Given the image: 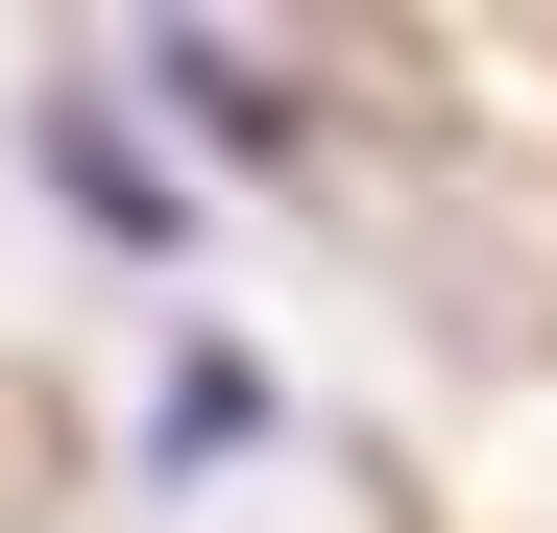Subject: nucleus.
<instances>
[{
    "label": "nucleus",
    "mask_w": 557,
    "mask_h": 533,
    "mask_svg": "<svg viewBox=\"0 0 557 533\" xmlns=\"http://www.w3.org/2000/svg\"><path fill=\"white\" fill-rule=\"evenodd\" d=\"M122 73H146V98H170V122H219L243 170H292V146H315V122H292V73H267V49H219V25H146Z\"/></svg>",
    "instance_id": "nucleus-2"
},
{
    "label": "nucleus",
    "mask_w": 557,
    "mask_h": 533,
    "mask_svg": "<svg viewBox=\"0 0 557 533\" xmlns=\"http://www.w3.org/2000/svg\"><path fill=\"white\" fill-rule=\"evenodd\" d=\"M219 461H267V364L219 315H170V364H146V485H219Z\"/></svg>",
    "instance_id": "nucleus-1"
},
{
    "label": "nucleus",
    "mask_w": 557,
    "mask_h": 533,
    "mask_svg": "<svg viewBox=\"0 0 557 533\" xmlns=\"http://www.w3.org/2000/svg\"><path fill=\"white\" fill-rule=\"evenodd\" d=\"M49 195H73V219H98L122 266H170V243H195V170H146V146H122L98 98H49Z\"/></svg>",
    "instance_id": "nucleus-3"
}]
</instances>
